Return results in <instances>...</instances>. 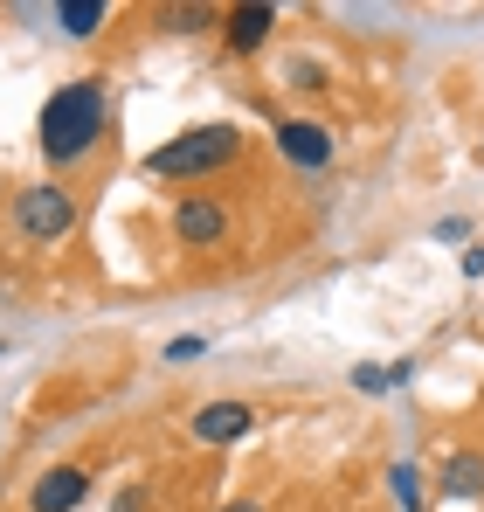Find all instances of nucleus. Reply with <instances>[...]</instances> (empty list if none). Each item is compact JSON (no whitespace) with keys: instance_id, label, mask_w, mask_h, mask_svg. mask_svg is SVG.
<instances>
[{"instance_id":"9b49d317","label":"nucleus","mask_w":484,"mask_h":512,"mask_svg":"<svg viewBox=\"0 0 484 512\" xmlns=\"http://www.w3.org/2000/svg\"><path fill=\"white\" fill-rule=\"evenodd\" d=\"M160 21H166V35H201V28H215L222 14H215V7H166Z\"/></svg>"},{"instance_id":"ddd939ff","label":"nucleus","mask_w":484,"mask_h":512,"mask_svg":"<svg viewBox=\"0 0 484 512\" xmlns=\"http://www.w3.org/2000/svg\"><path fill=\"white\" fill-rule=\"evenodd\" d=\"M388 485H395L402 512H422V478H415V464H395V471H388Z\"/></svg>"},{"instance_id":"7ed1b4c3","label":"nucleus","mask_w":484,"mask_h":512,"mask_svg":"<svg viewBox=\"0 0 484 512\" xmlns=\"http://www.w3.org/2000/svg\"><path fill=\"white\" fill-rule=\"evenodd\" d=\"M14 236L21 243H70L77 236V194L63 180H28L14 194Z\"/></svg>"},{"instance_id":"2eb2a0df","label":"nucleus","mask_w":484,"mask_h":512,"mask_svg":"<svg viewBox=\"0 0 484 512\" xmlns=\"http://www.w3.org/2000/svg\"><path fill=\"white\" fill-rule=\"evenodd\" d=\"M201 333H180V340H166V360H194V353H201Z\"/></svg>"},{"instance_id":"dca6fc26","label":"nucleus","mask_w":484,"mask_h":512,"mask_svg":"<svg viewBox=\"0 0 484 512\" xmlns=\"http://www.w3.org/2000/svg\"><path fill=\"white\" fill-rule=\"evenodd\" d=\"M464 236H471L464 215H443V222H436V243H464Z\"/></svg>"},{"instance_id":"f8f14e48","label":"nucleus","mask_w":484,"mask_h":512,"mask_svg":"<svg viewBox=\"0 0 484 512\" xmlns=\"http://www.w3.org/2000/svg\"><path fill=\"white\" fill-rule=\"evenodd\" d=\"M395 381H408V360H395V367H353V388L360 395H388Z\"/></svg>"},{"instance_id":"6e6552de","label":"nucleus","mask_w":484,"mask_h":512,"mask_svg":"<svg viewBox=\"0 0 484 512\" xmlns=\"http://www.w3.org/2000/svg\"><path fill=\"white\" fill-rule=\"evenodd\" d=\"M270 35H277V7H270V0H236V7L222 14V42H229V56H256Z\"/></svg>"},{"instance_id":"9d476101","label":"nucleus","mask_w":484,"mask_h":512,"mask_svg":"<svg viewBox=\"0 0 484 512\" xmlns=\"http://www.w3.org/2000/svg\"><path fill=\"white\" fill-rule=\"evenodd\" d=\"M104 21H111V7H104V0H56V28H63L70 42H90Z\"/></svg>"},{"instance_id":"f3484780","label":"nucleus","mask_w":484,"mask_h":512,"mask_svg":"<svg viewBox=\"0 0 484 512\" xmlns=\"http://www.w3.org/2000/svg\"><path fill=\"white\" fill-rule=\"evenodd\" d=\"M291 77H298V90H325V63H291Z\"/></svg>"},{"instance_id":"20e7f679","label":"nucleus","mask_w":484,"mask_h":512,"mask_svg":"<svg viewBox=\"0 0 484 512\" xmlns=\"http://www.w3.org/2000/svg\"><path fill=\"white\" fill-rule=\"evenodd\" d=\"M173 243L180 250H222L229 243V201L222 194H180L173 201Z\"/></svg>"},{"instance_id":"4468645a","label":"nucleus","mask_w":484,"mask_h":512,"mask_svg":"<svg viewBox=\"0 0 484 512\" xmlns=\"http://www.w3.org/2000/svg\"><path fill=\"white\" fill-rule=\"evenodd\" d=\"M146 506H153V499H146V485H125V492L111 499V512H146Z\"/></svg>"},{"instance_id":"1a4fd4ad","label":"nucleus","mask_w":484,"mask_h":512,"mask_svg":"<svg viewBox=\"0 0 484 512\" xmlns=\"http://www.w3.org/2000/svg\"><path fill=\"white\" fill-rule=\"evenodd\" d=\"M436 499H450V506H478V499H484V450H478V443H464V450L443 457V471H436Z\"/></svg>"},{"instance_id":"39448f33","label":"nucleus","mask_w":484,"mask_h":512,"mask_svg":"<svg viewBox=\"0 0 484 512\" xmlns=\"http://www.w3.org/2000/svg\"><path fill=\"white\" fill-rule=\"evenodd\" d=\"M270 146H277L291 167H305V173H319V167H332V160H339V139L325 132L319 118H277Z\"/></svg>"},{"instance_id":"423d86ee","label":"nucleus","mask_w":484,"mask_h":512,"mask_svg":"<svg viewBox=\"0 0 484 512\" xmlns=\"http://www.w3.org/2000/svg\"><path fill=\"white\" fill-rule=\"evenodd\" d=\"M249 429H256V409H249L242 395H215V402H201V409L187 416V436H194V443H208V450L242 443Z\"/></svg>"},{"instance_id":"a211bd4d","label":"nucleus","mask_w":484,"mask_h":512,"mask_svg":"<svg viewBox=\"0 0 484 512\" xmlns=\"http://www.w3.org/2000/svg\"><path fill=\"white\" fill-rule=\"evenodd\" d=\"M464 277H471V284L484 277V243H471V250H464Z\"/></svg>"},{"instance_id":"f03ea898","label":"nucleus","mask_w":484,"mask_h":512,"mask_svg":"<svg viewBox=\"0 0 484 512\" xmlns=\"http://www.w3.org/2000/svg\"><path fill=\"white\" fill-rule=\"evenodd\" d=\"M242 160V125L236 118H208V125H187L180 139H166L146 153L153 180H208V173H229Z\"/></svg>"},{"instance_id":"6ab92c4d","label":"nucleus","mask_w":484,"mask_h":512,"mask_svg":"<svg viewBox=\"0 0 484 512\" xmlns=\"http://www.w3.org/2000/svg\"><path fill=\"white\" fill-rule=\"evenodd\" d=\"M215 512H270L263 499H229V506H215Z\"/></svg>"},{"instance_id":"f257e3e1","label":"nucleus","mask_w":484,"mask_h":512,"mask_svg":"<svg viewBox=\"0 0 484 512\" xmlns=\"http://www.w3.org/2000/svg\"><path fill=\"white\" fill-rule=\"evenodd\" d=\"M104 125H111V90H104V77H77V84L49 90V104L35 118V146H42V160L56 173H70L104 146Z\"/></svg>"},{"instance_id":"0eeeda50","label":"nucleus","mask_w":484,"mask_h":512,"mask_svg":"<svg viewBox=\"0 0 484 512\" xmlns=\"http://www.w3.org/2000/svg\"><path fill=\"white\" fill-rule=\"evenodd\" d=\"M90 499V464H49L28 485V512H77Z\"/></svg>"}]
</instances>
